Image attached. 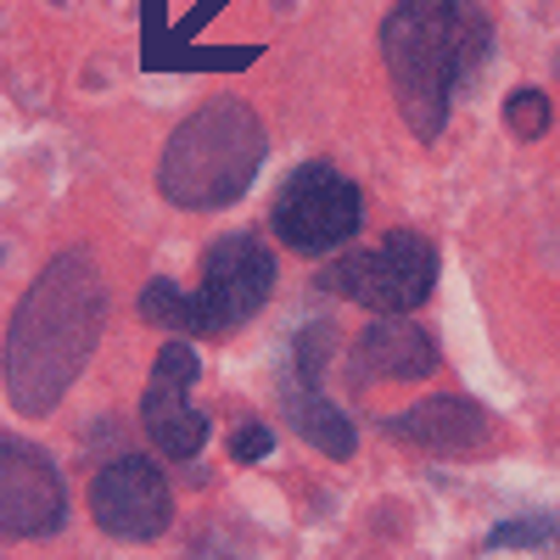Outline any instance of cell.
Here are the masks:
<instances>
[{
	"label": "cell",
	"instance_id": "obj_1",
	"mask_svg": "<svg viewBox=\"0 0 560 560\" xmlns=\"http://www.w3.org/2000/svg\"><path fill=\"white\" fill-rule=\"evenodd\" d=\"M493 28L471 0H398L382 23V57L404 124L420 140H438L448 107L477 79Z\"/></svg>",
	"mask_w": 560,
	"mask_h": 560
},
{
	"label": "cell",
	"instance_id": "obj_2",
	"mask_svg": "<svg viewBox=\"0 0 560 560\" xmlns=\"http://www.w3.org/2000/svg\"><path fill=\"white\" fill-rule=\"evenodd\" d=\"M264 135L242 102H213L179 124L163 152V197L179 208H224L258 168Z\"/></svg>",
	"mask_w": 560,
	"mask_h": 560
},
{
	"label": "cell",
	"instance_id": "obj_3",
	"mask_svg": "<svg viewBox=\"0 0 560 560\" xmlns=\"http://www.w3.org/2000/svg\"><path fill=\"white\" fill-rule=\"evenodd\" d=\"M79 264L84 258H68V264H57L51 269V292H57V314H51V325L45 331H68V325H84V319H102V308H107V298L96 292V280H79L73 287V275H79ZM45 314L34 308V303H23V314H18V331H12V342H7V393L23 404V409H45L51 398H62V387H68V376H73V359H84L79 348H68L57 364L45 359L39 348L45 342H34V325H39ZM57 348H62V337H57Z\"/></svg>",
	"mask_w": 560,
	"mask_h": 560
},
{
	"label": "cell",
	"instance_id": "obj_4",
	"mask_svg": "<svg viewBox=\"0 0 560 560\" xmlns=\"http://www.w3.org/2000/svg\"><path fill=\"white\" fill-rule=\"evenodd\" d=\"M359 219H364L359 185L348 174H337L331 163L292 168L287 185H280V197H275V208H269V224H275L280 247H292L303 258L342 253L359 236Z\"/></svg>",
	"mask_w": 560,
	"mask_h": 560
},
{
	"label": "cell",
	"instance_id": "obj_5",
	"mask_svg": "<svg viewBox=\"0 0 560 560\" xmlns=\"http://www.w3.org/2000/svg\"><path fill=\"white\" fill-rule=\"evenodd\" d=\"M325 287L376 308L387 319L409 314L432 298L438 287V253L427 236H415V230H393L387 242L376 247H359V253H342L331 269H325Z\"/></svg>",
	"mask_w": 560,
	"mask_h": 560
},
{
	"label": "cell",
	"instance_id": "obj_6",
	"mask_svg": "<svg viewBox=\"0 0 560 560\" xmlns=\"http://www.w3.org/2000/svg\"><path fill=\"white\" fill-rule=\"evenodd\" d=\"M275 287V253L258 236H219L202 258V287L191 292L197 337H224L247 325Z\"/></svg>",
	"mask_w": 560,
	"mask_h": 560
},
{
	"label": "cell",
	"instance_id": "obj_7",
	"mask_svg": "<svg viewBox=\"0 0 560 560\" xmlns=\"http://www.w3.org/2000/svg\"><path fill=\"white\" fill-rule=\"evenodd\" d=\"M90 516H96L102 533H113V538H124V544L163 538L168 522H174L168 477L158 471L152 459L124 454V459L102 465L96 482H90Z\"/></svg>",
	"mask_w": 560,
	"mask_h": 560
},
{
	"label": "cell",
	"instance_id": "obj_8",
	"mask_svg": "<svg viewBox=\"0 0 560 560\" xmlns=\"http://www.w3.org/2000/svg\"><path fill=\"white\" fill-rule=\"evenodd\" d=\"M197 376H202V359L191 353V342H163V353L152 364V382L140 393V427H147V438L168 459H197L208 443V420L191 404Z\"/></svg>",
	"mask_w": 560,
	"mask_h": 560
},
{
	"label": "cell",
	"instance_id": "obj_9",
	"mask_svg": "<svg viewBox=\"0 0 560 560\" xmlns=\"http://www.w3.org/2000/svg\"><path fill=\"white\" fill-rule=\"evenodd\" d=\"M68 522V493L51 454L34 443L0 438V533L7 538H45Z\"/></svg>",
	"mask_w": 560,
	"mask_h": 560
},
{
	"label": "cell",
	"instance_id": "obj_10",
	"mask_svg": "<svg viewBox=\"0 0 560 560\" xmlns=\"http://www.w3.org/2000/svg\"><path fill=\"white\" fill-rule=\"evenodd\" d=\"M387 427H393V438L438 448V454H471V448H488V438H493L488 415L471 398H427V404L393 415Z\"/></svg>",
	"mask_w": 560,
	"mask_h": 560
},
{
	"label": "cell",
	"instance_id": "obj_11",
	"mask_svg": "<svg viewBox=\"0 0 560 560\" xmlns=\"http://www.w3.org/2000/svg\"><path fill=\"white\" fill-rule=\"evenodd\" d=\"M432 370H438V342L404 319L370 325L353 348V376L370 382H415V376H432Z\"/></svg>",
	"mask_w": 560,
	"mask_h": 560
},
{
	"label": "cell",
	"instance_id": "obj_12",
	"mask_svg": "<svg viewBox=\"0 0 560 560\" xmlns=\"http://www.w3.org/2000/svg\"><path fill=\"white\" fill-rule=\"evenodd\" d=\"M287 420L314 443L325 448L331 459H348L353 454V427H348V415L331 404V398H319L314 393V376L308 370H298V376L287 382Z\"/></svg>",
	"mask_w": 560,
	"mask_h": 560
},
{
	"label": "cell",
	"instance_id": "obj_13",
	"mask_svg": "<svg viewBox=\"0 0 560 560\" xmlns=\"http://www.w3.org/2000/svg\"><path fill=\"white\" fill-rule=\"evenodd\" d=\"M140 314L163 331H179V337H197V308H191V292H179L174 280H147L140 292Z\"/></svg>",
	"mask_w": 560,
	"mask_h": 560
},
{
	"label": "cell",
	"instance_id": "obj_14",
	"mask_svg": "<svg viewBox=\"0 0 560 560\" xmlns=\"http://www.w3.org/2000/svg\"><path fill=\"white\" fill-rule=\"evenodd\" d=\"M504 124L516 129L522 140H538L549 129V96L544 90H516V96L504 102Z\"/></svg>",
	"mask_w": 560,
	"mask_h": 560
},
{
	"label": "cell",
	"instance_id": "obj_15",
	"mask_svg": "<svg viewBox=\"0 0 560 560\" xmlns=\"http://www.w3.org/2000/svg\"><path fill=\"white\" fill-rule=\"evenodd\" d=\"M560 538V522L538 516V522H510V527H493L488 533V549H516V544H555Z\"/></svg>",
	"mask_w": 560,
	"mask_h": 560
},
{
	"label": "cell",
	"instance_id": "obj_16",
	"mask_svg": "<svg viewBox=\"0 0 560 560\" xmlns=\"http://www.w3.org/2000/svg\"><path fill=\"white\" fill-rule=\"evenodd\" d=\"M269 448H275V432L258 427V420H242L236 438H230V459H264Z\"/></svg>",
	"mask_w": 560,
	"mask_h": 560
}]
</instances>
